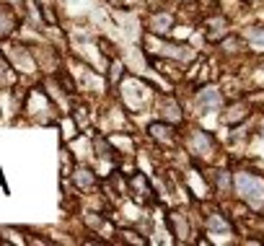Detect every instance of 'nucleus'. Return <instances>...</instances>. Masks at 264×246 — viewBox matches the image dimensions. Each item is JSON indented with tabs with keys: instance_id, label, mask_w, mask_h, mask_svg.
Segmentation results:
<instances>
[{
	"instance_id": "nucleus-1",
	"label": "nucleus",
	"mask_w": 264,
	"mask_h": 246,
	"mask_svg": "<svg viewBox=\"0 0 264 246\" xmlns=\"http://www.w3.org/2000/svg\"><path fill=\"white\" fill-rule=\"evenodd\" d=\"M236 189H239V195L243 199H249V202H262L264 199V181L254 174H239Z\"/></svg>"
},
{
	"instance_id": "nucleus-2",
	"label": "nucleus",
	"mask_w": 264,
	"mask_h": 246,
	"mask_svg": "<svg viewBox=\"0 0 264 246\" xmlns=\"http://www.w3.org/2000/svg\"><path fill=\"white\" fill-rule=\"evenodd\" d=\"M78 184H80V187H88V184H94V179L88 176V171H80V176H78Z\"/></svg>"
},
{
	"instance_id": "nucleus-3",
	"label": "nucleus",
	"mask_w": 264,
	"mask_h": 246,
	"mask_svg": "<svg viewBox=\"0 0 264 246\" xmlns=\"http://www.w3.org/2000/svg\"><path fill=\"white\" fill-rule=\"evenodd\" d=\"M249 36H251L254 42H259V44H264V29H257V31H251Z\"/></svg>"
}]
</instances>
